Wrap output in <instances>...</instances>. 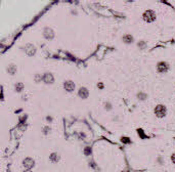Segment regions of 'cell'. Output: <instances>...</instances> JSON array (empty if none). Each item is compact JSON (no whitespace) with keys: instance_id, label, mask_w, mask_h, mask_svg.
<instances>
[{"instance_id":"obj_1","label":"cell","mask_w":175,"mask_h":172,"mask_svg":"<svg viewBox=\"0 0 175 172\" xmlns=\"http://www.w3.org/2000/svg\"><path fill=\"white\" fill-rule=\"evenodd\" d=\"M143 19L147 22H154L156 20V14L152 10H147L143 13Z\"/></svg>"},{"instance_id":"obj_6","label":"cell","mask_w":175,"mask_h":172,"mask_svg":"<svg viewBox=\"0 0 175 172\" xmlns=\"http://www.w3.org/2000/svg\"><path fill=\"white\" fill-rule=\"evenodd\" d=\"M79 96L83 98H86L88 96V90L86 88H84V87H82L79 90Z\"/></svg>"},{"instance_id":"obj_7","label":"cell","mask_w":175,"mask_h":172,"mask_svg":"<svg viewBox=\"0 0 175 172\" xmlns=\"http://www.w3.org/2000/svg\"><path fill=\"white\" fill-rule=\"evenodd\" d=\"M44 81L46 83H52L53 82V77L51 74H45L44 75Z\"/></svg>"},{"instance_id":"obj_10","label":"cell","mask_w":175,"mask_h":172,"mask_svg":"<svg viewBox=\"0 0 175 172\" xmlns=\"http://www.w3.org/2000/svg\"><path fill=\"white\" fill-rule=\"evenodd\" d=\"M171 159H172V161H173V163H175V153L172 155V157H171Z\"/></svg>"},{"instance_id":"obj_11","label":"cell","mask_w":175,"mask_h":172,"mask_svg":"<svg viewBox=\"0 0 175 172\" xmlns=\"http://www.w3.org/2000/svg\"><path fill=\"white\" fill-rule=\"evenodd\" d=\"M25 172H31V171H30V170H26Z\"/></svg>"},{"instance_id":"obj_2","label":"cell","mask_w":175,"mask_h":172,"mask_svg":"<svg viewBox=\"0 0 175 172\" xmlns=\"http://www.w3.org/2000/svg\"><path fill=\"white\" fill-rule=\"evenodd\" d=\"M155 113H156V115L159 117V118H162V117H164L166 115V108L164 107V106H162V105H159V106L156 107Z\"/></svg>"},{"instance_id":"obj_9","label":"cell","mask_w":175,"mask_h":172,"mask_svg":"<svg viewBox=\"0 0 175 172\" xmlns=\"http://www.w3.org/2000/svg\"><path fill=\"white\" fill-rule=\"evenodd\" d=\"M22 88H23V85H22V84L20 83V84H18V91H21L22 90Z\"/></svg>"},{"instance_id":"obj_4","label":"cell","mask_w":175,"mask_h":172,"mask_svg":"<svg viewBox=\"0 0 175 172\" xmlns=\"http://www.w3.org/2000/svg\"><path fill=\"white\" fill-rule=\"evenodd\" d=\"M24 165H25L26 168L30 169V168H32L33 166H34V161H33L31 158H27L24 161Z\"/></svg>"},{"instance_id":"obj_3","label":"cell","mask_w":175,"mask_h":172,"mask_svg":"<svg viewBox=\"0 0 175 172\" xmlns=\"http://www.w3.org/2000/svg\"><path fill=\"white\" fill-rule=\"evenodd\" d=\"M168 68H169V66L167 65L166 63H164V61H161V63L158 64V71H159L160 73L166 72L167 70H168Z\"/></svg>"},{"instance_id":"obj_5","label":"cell","mask_w":175,"mask_h":172,"mask_svg":"<svg viewBox=\"0 0 175 172\" xmlns=\"http://www.w3.org/2000/svg\"><path fill=\"white\" fill-rule=\"evenodd\" d=\"M74 88H75V84H74L72 81H67L65 82V89L68 91H73Z\"/></svg>"},{"instance_id":"obj_8","label":"cell","mask_w":175,"mask_h":172,"mask_svg":"<svg viewBox=\"0 0 175 172\" xmlns=\"http://www.w3.org/2000/svg\"><path fill=\"white\" fill-rule=\"evenodd\" d=\"M123 40H124V42H126V43H131L132 37L130 35H127V36H125V37H123Z\"/></svg>"}]
</instances>
